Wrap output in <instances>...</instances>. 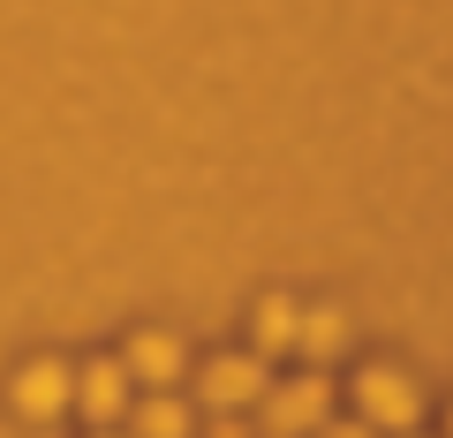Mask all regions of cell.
Listing matches in <instances>:
<instances>
[{
    "label": "cell",
    "instance_id": "1",
    "mask_svg": "<svg viewBox=\"0 0 453 438\" xmlns=\"http://www.w3.org/2000/svg\"><path fill=\"white\" fill-rule=\"evenodd\" d=\"M257 408H265V438H318V423H333V378L303 371L288 386H265Z\"/></svg>",
    "mask_w": 453,
    "mask_h": 438
},
{
    "label": "cell",
    "instance_id": "2",
    "mask_svg": "<svg viewBox=\"0 0 453 438\" xmlns=\"http://www.w3.org/2000/svg\"><path fill=\"white\" fill-rule=\"evenodd\" d=\"M356 401H363V423H371V431H408V423L423 416V393H416V378L386 371V363L356 378Z\"/></svg>",
    "mask_w": 453,
    "mask_h": 438
},
{
    "label": "cell",
    "instance_id": "3",
    "mask_svg": "<svg viewBox=\"0 0 453 438\" xmlns=\"http://www.w3.org/2000/svg\"><path fill=\"white\" fill-rule=\"evenodd\" d=\"M196 393L211 401V416H242V408H257L265 393V356H211L204 371H196Z\"/></svg>",
    "mask_w": 453,
    "mask_h": 438
},
{
    "label": "cell",
    "instance_id": "4",
    "mask_svg": "<svg viewBox=\"0 0 453 438\" xmlns=\"http://www.w3.org/2000/svg\"><path fill=\"white\" fill-rule=\"evenodd\" d=\"M68 401H76V371H68V363L38 356V363H23V371H16V416H31V423H53Z\"/></svg>",
    "mask_w": 453,
    "mask_h": 438
},
{
    "label": "cell",
    "instance_id": "5",
    "mask_svg": "<svg viewBox=\"0 0 453 438\" xmlns=\"http://www.w3.org/2000/svg\"><path fill=\"white\" fill-rule=\"evenodd\" d=\"M129 386L136 378L121 371V363H83L76 371V401L68 408H83L91 423H113V416H129Z\"/></svg>",
    "mask_w": 453,
    "mask_h": 438
},
{
    "label": "cell",
    "instance_id": "6",
    "mask_svg": "<svg viewBox=\"0 0 453 438\" xmlns=\"http://www.w3.org/2000/svg\"><path fill=\"white\" fill-rule=\"evenodd\" d=\"M121 371L144 378V386H174V378H181V341H174V333H136L129 356H121Z\"/></svg>",
    "mask_w": 453,
    "mask_h": 438
},
{
    "label": "cell",
    "instance_id": "7",
    "mask_svg": "<svg viewBox=\"0 0 453 438\" xmlns=\"http://www.w3.org/2000/svg\"><path fill=\"white\" fill-rule=\"evenodd\" d=\"M129 438H189V408L166 386H151L144 401H129Z\"/></svg>",
    "mask_w": 453,
    "mask_h": 438
},
{
    "label": "cell",
    "instance_id": "8",
    "mask_svg": "<svg viewBox=\"0 0 453 438\" xmlns=\"http://www.w3.org/2000/svg\"><path fill=\"white\" fill-rule=\"evenodd\" d=\"M295 348H303L310 363H340L348 356V318H340V310H303V318H295Z\"/></svg>",
    "mask_w": 453,
    "mask_h": 438
},
{
    "label": "cell",
    "instance_id": "9",
    "mask_svg": "<svg viewBox=\"0 0 453 438\" xmlns=\"http://www.w3.org/2000/svg\"><path fill=\"white\" fill-rule=\"evenodd\" d=\"M295 318H303V310H295L288 295H265L257 318H250V333H257V356H288V348H295Z\"/></svg>",
    "mask_w": 453,
    "mask_h": 438
},
{
    "label": "cell",
    "instance_id": "10",
    "mask_svg": "<svg viewBox=\"0 0 453 438\" xmlns=\"http://www.w3.org/2000/svg\"><path fill=\"white\" fill-rule=\"evenodd\" d=\"M204 438H250V423L242 416H226V408H219V416H211V431Z\"/></svg>",
    "mask_w": 453,
    "mask_h": 438
},
{
    "label": "cell",
    "instance_id": "11",
    "mask_svg": "<svg viewBox=\"0 0 453 438\" xmlns=\"http://www.w3.org/2000/svg\"><path fill=\"white\" fill-rule=\"evenodd\" d=\"M318 438H371V423H318Z\"/></svg>",
    "mask_w": 453,
    "mask_h": 438
},
{
    "label": "cell",
    "instance_id": "12",
    "mask_svg": "<svg viewBox=\"0 0 453 438\" xmlns=\"http://www.w3.org/2000/svg\"><path fill=\"white\" fill-rule=\"evenodd\" d=\"M98 438H113V431H98Z\"/></svg>",
    "mask_w": 453,
    "mask_h": 438
}]
</instances>
